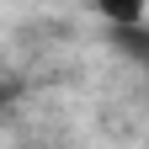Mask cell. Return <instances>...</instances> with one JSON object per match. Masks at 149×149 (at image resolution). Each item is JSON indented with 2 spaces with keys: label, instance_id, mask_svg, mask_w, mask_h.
I'll use <instances>...</instances> for the list:
<instances>
[{
  "label": "cell",
  "instance_id": "obj_1",
  "mask_svg": "<svg viewBox=\"0 0 149 149\" xmlns=\"http://www.w3.org/2000/svg\"><path fill=\"white\" fill-rule=\"evenodd\" d=\"M149 0H96V11L107 16V27H144Z\"/></svg>",
  "mask_w": 149,
  "mask_h": 149
},
{
  "label": "cell",
  "instance_id": "obj_2",
  "mask_svg": "<svg viewBox=\"0 0 149 149\" xmlns=\"http://www.w3.org/2000/svg\"><path fill=\"white\" fill-rule=\"evenodd\" d=\"M112 43H117L123 53H128V59H149V43H144V27H112Z\"/></svg>",
  "mask_w": 149,
  "mask_h": 149
}]
</instances>
